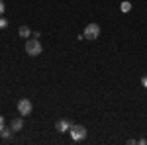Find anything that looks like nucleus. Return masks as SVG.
<instances>
[{"mask_svg":"<svg viewBox=\"0 0 147 145\" xmlns=\"http://www.w3.org/2000/svg\"><path fill=\"white\" fill-rule=\"evenodd\" d=\"M41 49H43V47H41V43H39L37 37H32V39L26 41V53H28L30 57H37L39 53H41Z\"/></svg>","mask_w":147,"mask_h":145,"instance_id":"nucleus-1","label":"nucleus"},{"mask_svg":"<svg viewBox=\"0 0 147 145\" xmlns=\"http://www.w3.org/2000/svg\"><path fill=\"white\" fill-rule=\"evenodd\" d=\"M69 134L73 137V141H82V139H86V127L80 125V123H73L71 129H69Z\"/></svg>","mask_w":147,"mask_h":145,"instance_id":"nucleus-2","label":"nucleus"},{"mask_svg":"<svg viewBox=\"0 0 147 145\" xmlns=\"http://www.w3.org/2000/svg\"><path fill=\"white\" fill-rule=\"evenodd\" d=\"M82 35H84V39H96V37H100V26L98 24L90 22L86 28H84V32H82Z\"/></svg>","mask_w":147,"mask_h":145,"instance_id":"nucleus-3","label":"nucleus"},{"mask_svg":"<svg viewBox=\"0 0 147 145\" xmlns=\"http://www.w3.org/2000/svg\"><path fill=\"white\" fill-rule=\"evenodd\" d=\"M32 110H34V104H32V100L22 98V100L18 102V112H20V116H28V114H32Z\"/></svg>","mask_w":147,"mask_h":145,"instance_id":"nucleus-4","label":"nucleus"},{"mask_svg":"<svg viewBox=\"0 0 147 145\" xmlns=\"http://www.w3.org/2000/svg\"><path fill=\"white\" fill-rule=\"evenodd\" d=\"M71 125H73V123L69 122V120H57L55 122V129L59 132V134H65V132L71 129Z\"/></svg>","mask_w":147,"mask_h":145,"instance_id":"nucleus-5","label":"nucleus"},{"mask_svg":"<svg viewBox=\"0 0 147 145\" xmlns=\"http://www.w3.org/2000/svg\"><path fill=\"white\" fill-rule=\"evenodd\" d=\"M10 127H12V132H20L24 127V116H20V118H14L10 122Z\"/></svg>","mask_w":147,"mask_h":145,"instance_id":"nucleus-6","label":"nucleus"},{"mask_svg":"<svg viewBox=\"0 0 147 145\" xmlns=\"http://www.w3.org/2000/svg\"><path fill=\"white\" fill-rule=\"evenodd\" d=\"M18 34H20V37H30V35H32V30H30L28 26H20Z\"/></svg>","mask_w":147,"mask_h":145,"instance_id":"nucleus-7","label":"nucleus"},{"mask_svg":"<svg viewBox=\"0 0 147 145\" xmlns=\"http://www.w3.org/2000/svg\"><path fill=\"white\" fill-rule=\"evenodd\" d=\"M10 134H12V127H10V129H6V127H4V129L0 132V137H2V139H8V137H10Z\"/></svg>","mask_w":147,"mask_h":145,"instance_id":"nucleus-8","label":"nucleus"},{"mask_svg":"<svg viewBox=\"0 0 147 145\" xmlns=\"http://www.w3.org/2000/svg\"><path fill=\"white\" fill-rule=\"evenodd\" d=\"M129 10H131V2H127V0L122 2V12H129Z\"/></svg>","mask_w":147,"mask_h":145,"instance_id":"nucleus-9","label":"nucleus"},{"mask_svg":"<svg viewBox=\"0 0 147 145\" xmlns=\"http://www.w3.org/2000/svg\"><path fill=\"white\" fill-rule=\"evenodd\" d=\"M4 28H8V20L0 16V30H4Z\"/></svg>","mask_w":147,"mask_h":145,"instance_id":"nucleus-10","label":"nucleus"},{"mask_svg":"<svg viewBox=\"0 0 147 145\" xmlns=\"http://www.w3.org/2000/svg\"><path fill=\"white\" fill-rule=\"evenodd\" d=\"M4 10H6V4H4V0H0V16L4 14Z\"/></svg>","mask_w":147,"mask_h":145,"instance_id":"nucleus-11","label":"nucleus"},{"mask_svg":"<svg viewBox=\"0 0 147 145\" xmlns=\"http://www.w3.org/2000/svg\"><path fill=\"white\" fill-rule=\"evenodd\" d=\"M6 127V122H4V116H0V132Z\"/></svg>","mask_w":147,"mask_h":145,"instance_id":"nucleus-12","label":"nucleus"},{"mask_svg":"<svg viewBox=\"0 0 147 145\" xmlns=\"http://www.w3.org/2000/svg\"><path fill=\"white\" fill-rule=\"evenodd\" d=\"M141 86H145V88H147V75H145V77H141Z\"/></svg>","mask_w":147,"mask_h":145,"instance_id":"nucleus-13","label":"nucleus"}]
</instances>
